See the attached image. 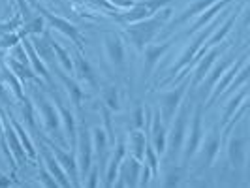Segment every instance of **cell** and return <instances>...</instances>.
<instances>
[{"label":"cell","mask_w":250,"mask_h":188,"mask_svg":"<svg viewBox=\"0 0 250 188\" xmlns=\"http://www.w3.org/2000/svg\"><path fill=\"white\" fill-rule=\"evenodd\" d=\"M171 10H164L160 15H154V17H147V19H141L139 23H136L134 26H130L126 30V34L130 36V40L136 43L138 49H143L147 43L152 42V38L158 34V30L164 26V23L169 19Z\"/></svg>","instance_id":"obj_1"},{"label":"cell","mask_w":250,"mask_h":188,"mask_svg":"<svg viewBox=\"0 0 250 188\" xmlns=\"http://www.w3.org/2000/svg\"><path fill=\"white\" fill-rule=\"evenodd\" d=\"M183 94H185V87H179L177 90L166 94L162 98V117L166 123H169L171 117L175 115V109L179 107V102L183 98Z\"/></svg>","instance_id":"obj_2"},{"label":"cell","mask_w":250,"mask_h":188,"mask_svg":"<svg viewBox=\"0 0 250 188\" xmlns=\"http://www.w3.org/2000/svg\"><path fill=\"white\" fill-rule=\"evenodd\" d=\"M40 12H42L43 15H45V17H47V19H49L51 25L57 26V28H59L61 32H64L66 36H70L75 42V43L81 47V36H79V30H77V28H75L72 23H68V21H64L62 17H57V15H53V13L45 12V10H40Z\"/></svg>","instance_id":"obj_3"},{"label":"cell","mask_w":250,"mask_h":188,"mask_svg":"<svg viewBox=\"0 0 250 188\" xmlns=\"http://www.w3.org/2000/svg\"><path fill=\"white\" fill-rule=\"evenodd\" d=\"M105 51L109 55V59L113 61V64H117L119 68H123L125 64V47H123V42L119 40L117 36H109L105 38Z\"/></svg>","instance_id":"obj_4"},{"label":"cell","mask_w":250,"mask_h":188,"mask_svg":"<svg viewBox=\"0 0 250 188\" xmlns=\"http://www.w3.org/2000/svg\"><path fill=\"white\" fill-rule=\"evenodd\" d=\"M214 25H216V23H214ZM214 25H213V26H209V28H207L205 32H201L200 36H198V38H196V40H194V43H192V47H188L187 53L183 55V59L179 61V64H177V66H173V70H171V74H175V72H179V70H181L183 66H187V64L190 63V61H192V57H194V55H196V51H198V49H200V47H201V43L205 42V38L209 36V34H211V32H213V30H214Z\"/></svg>","instance_id":"obj_5"},{"label":"cell","mask_w":250,"mask_h":188,"mask_svg":"<svg viewBox=\"0 0 250 188\" xmlns=\"http://www.w3.org/2000/svg\"><path fill=\"white\" fill-rule=\"evenodd\" d=\"M214 2H216V0H196L192 6H188L187 10L177 17L171 26H179V25H183V23H187L190 17H194V15H198V13L205 12V10H207L211 4H214Z\"/></svg>","instance_id":"obj_6"},{"label":"cell","mask_w":250,"mask_h":188,"mask_svg":"<svg viewBox=\"0 0 250 188\" xmlns=\"http://www.w3.org/2000/svg\"><path fill=\"white\" fill-rule=\"evenodd\" d=\"M185 128H187V109L177 117L175 128H173V139H171V152L177 154L181 149V143H183V136H185Z\"/></svg>","instance_id":"obj_7"},{"label":"cell","mask_w":250,"mask_h":188,"mask_svg":"<svg viewBox=\"0 0 250 188\" xmlns=\"http://www.w3.org/2000/svg\"><path fill=\"white\" fill-rule=\"evenodd\" d=\"M200 139H201V109L196 111V117H194V128H192V138L188 141V149H187V154H185V158H190L196 149H198V145H200Z\"/></svg>","instance_id":"obj_8"},{"label":"cell","mask_w":250,"mask_h":188,"mask_svg":"<svg viewBox=\"0 0 250 188\" xmlns=\"http://www.w3.org/2000/svg\"><path fill=\"white\" fill-rule=\"evenodd\" d=\"M30 43H34V49L40 57H43L45 61H55V51H53V45H51V38L49 36H34L32 38V42Z\"/></svg>","instance_id":"obj_9"},{"label":"cell","mask_w":250,"mask_h":188,"mask_svg":"<svg viewBox=\"0 0 250 188\" xmlns=\"http://www.w3.org/2000/svg\"><path fill=\"white\" fill-rule=\"evenodd\" d=\"M245 147H247V139L245 138H235L229 143V160L235 167H239L245 160Z\"/></svg>","instance_id":"obj_10"},{"label":"cell","mask_w":250,"mask_h":188,"mask_svg":"<svg viewBox=\"0 0 250 188\" xmlns=\"http://www.w3.org/2000/svg\"><path fill=\"white\" fill-rule=\"evenodd\" d=\"M171 43H162V45H152L147 49V61H145V74H150V70L154 68V64L158 63V59L162 57L166 51L169 49Z\"/></svg>","instance_id":"obj_11"},{"label":"cell","mask_w":250,"mask_h":188,"mask_svg":"<svg viewBox=\"0 0 250 188\" xmlns=\"http://www.w3.org/2000/svg\"><path fill=\"white\" fill-rule=\"evenodd\" d=\"M90 160H92V152H90V138H88V132L83 128L81 132V169L83 173H87L88 167H90Z\"/></svg>","instance_id":"obj_12"},{"label":"cell","mask_w":250,"mask_h":188,"mask_svg":"<svg viewBox=\"0 0 250 188\" xmlns=\"http://www.w3.org/2000/svg\"><path fill=\"white\" fill-rule=\"evenodd\" d=\"M229 2H231V0H220L218 4H214L213 8H209V10H207V12H205V13H203V15L200 17V21H198L196 25H194L192 28H190V32H196L198 28H201V26H203L205 23H207V21H209V19H211V17H214V13L220 12V10L224 8L226 4H229Z\"/></svg>","instance_id":"obj_13"},{"label":"cell","mask_w":250,"mask_h":188,"mask_svg":"<svg viewBox=\"0 0 250 188\" xmlns=\"http://www.w3.org/2000/svg\"><path fill=\"white\" fill-rule=\"evenodd\" d=\"M42 111L45 115V123H47V128L49 130H57L59 128V117H57V113H55V107L47 104V102H42Z\"/></svg>","instance_id":"obj_14"},{"label":"cell","mask_w":250,"mask_h":188,"mask_svg":"<svg viewBox=\"0 0 250 188\" xmlns=\"http://www.w3.org/2000/svg\"><path fill=\"white\" fill-rule=\"evenodd\" d=\"M154 145L158 152H164L166 149V134H164V126L160 125V115L154 117Z\"/></svg>","instance_id":"obj_15"},{"label":"cell","mask_w":250,"mask_h":188,"mask_svg":"<svg viewBox=\"0 0 250 188\" xmlns=\"http://www.w3.org/2000/svg\"><path fill=\"white\" fill-rule=\"evenodd\" d=\"M218 57V51L214 49V51H211L207 57H205V61L200 64V68H198V72H196V77H194V83H200L201 79L205 77V74H207V70H209V66L214 63V59Z\"/></svg>","instance_id":"obj_16"},{"label":"cell","mask_w":250,"mask_h":188,"mask_svg":"<svg viewBox=\"0 0 250 188\" xmlns=\"http://www.w3.org/2000/svg\"><path fill=\"white\" fill-rule=\"evenodd\" d=\"M130 143H132V149H134V154H136V158H143L145 156V138H143V134H139V132H132V136H130Z\"/></svg>","instance_id":"obj_17"},{"label":"cell","mask_w":250,"mask_h":188,"mask_svg":"<svg viewBox=\"0 0 250 188\" xmlns=\"http://www.w3.org/2000/svg\"><path fill=\"white\" fill-rule=\"evenodd\" d=\"M55 154L59 156V160H61L64 167H66V169H68V171L72 173V179L75 181V179H77V167H75L74 158H72V156H68V154H64L62 150H59L57 147H55Z\"/></svg>","instance_id":"obj_18"},{"label":"cell","mask_w":250,"mask_h":188,"mask_svg":"<svg viewBox=\"0 0 250 188\" xmlns=\"http://www.w3.org/2000/svg\"><path fill=\"white\" fill-rule=\"evenodd\" d=\"M77 68H79V72H81V75H83V77L87 79L88 83H92V85L96 83V77H94V72H92L90 64H88L87 61H85V59L81 57V55L77 57Z\"/></svg>","instance_id":"obj_19"},{"label":"cell","mask_w":250,"mask_h":188,"mask_svg":"<svg viewBox=\"0 0 250 188\" xmlns=\"http://www.w3.org/2000/svg\"><path fill=\"white\" fill-rule=\"evenodd\" d=\"M218 145H220V141H218V136L213 134L209 141H207V145H205V162L211 164L213 162V158L216 156V150H218Z\"/></svg>","instance_id":"obj_20"},{"label":"cell","mask_w":250,"mask_h":188,"mask_svg":"<svg viewBox=\"0 0 250 188\" xmlns=\"http://www.w3.org/2000/svg\"><path fill=\"white\" fill-rule=\"evenodd\" d=\"M125 169H126V183H125V185L134 187V185H136V179H138L139 162H138V160H130V162H126Z\"/></svg>","instance_id":"obj_21"},{"label":"cell","mask_w":250,"mask_h":188,"mask_svg":"<svg viewBox=\"0 0 250 188\" xmlns=\"http://www.w3.org/2000/svg\"><path fill=\"white\" fill-rule=\"evenodd\" d=\"M45 160H47V166H49V171H51V175H55L57 179H59V183L62 185V187H68V181H66V177H64L62 173V169L59 167V162H55L53 158H51L49 154L45 152Z\"/></svg>","instance_id":"obj_22"},{"label":"cell","mask_w":250,"mask_h":188,"mask_svg":"<svg viewBox=\"0 0 250 188\" xmlns=\"http://www.w3.org/2000/svg\"><path fill=\"white\" fill-rule=\"evenodd\" d=\"M123 154H125V147L121 145V147H119V152H117V158H115V160L111 162V166H109V171H107V181H105V185H107V187H111V185H113V179H115V171H117V166H119V162H121Z\"/></svg>","instance_id":"obj_23"},{"label":"cell","mask_w":250,"mask_h":188,"mask_svg":"<svg viewBox=\"0 0 250 188\" xmlns=\"http://www.w3.org/2000/svg\"><path fill=\"white\" fill-rule=\"evenodd\" d=\"M233 23H235V15H231V17L226 21V25L222 26V30H218V32H216V34L209 40V43H207V45H213V43H216V42H220V40H222V38L229 32V28H231V25H233Z\"/></svg>","instance_id":"obj_24"},{"label":"cell","mask_w":250,"mask_h":188,"mask_svg":"<svg viewBox=\"0 0 250 188\" xmlns=\"http://www.w3.org/2000/svg\"><path fill=\"white\" fill-rule=\"evenodd\" d=\"M245 96H247V92H245V90H243V92H241V94H239L237 98H233V100L229 102V105H228V109H226L224 111V119H222V123H228V121H229V119H231V113L235 111V109H237L239 107V102H243L245 100Z\"/></svg>","instance_id":"obj_25"},{"label":"cell","mask_w":250,"mask_h":188,"mask_svg":"<svg viewBox=\"0 0 250 188\" xmlns=\"http://www.w3.org/2000/svg\"><path fill=\"white\" fill-rule=\"evenodd\" d=\"M51 45H53V51L59 55V59H61V63L64 64V68H66V70H72V61H70V57L66 55V51H64L57 42H53V40H51Z\"/></svg>","instance_id":"obj_26"},{"label":"cell","mask_w":250,"mask_h":188,"mask_svg":"<svg viewBox=\"0 0 250 188\" xmlns=\"http://www.w3.org/2000/svg\"><path fill=\"white\" fill-rule=\"evenodd\" d=\"M8 139H10V143H12V149H13V152H15V156H17V160L23 162V160H25V152H23L21 145H19V141L15 139V134H13L10 128H8Z\"/></svg>","instance_id":"obj_27"},{"label":"cell","mask_w":250,"mask_h":188,"mask_svg":"<svg viewBox=\"0 0 250 188\" xmlns=\"http://www.w3.org/2000/svg\"><path fill=\"white\" fill-rule=\"evenodd\" d=\"M229 64H231V59H224L222 63H220L218 66H216V68H214V74L209 77V81H207V87H213L214 81H216V79L222 75V72H224V70L228 68V66H229Z\"/></svg>","instance_id":"obj_28"},{"label":"cell","mask_w":250,"mask_h":188,"mask_svg":"<svg viewBox=\"0 0 250 188\" xmlns=\"http://www.w3.org/2000/svg\"><path fill=\"white\" fill-rule=\"evenodd\" d=\"M62 81L66 83V87H68V90H70V94L74 96V104L75 105H79V104H81V98H83V92L79 90V87L75 85L74 81H70V79H66V77H62Z\"/></svg>","instance_id":"obj_29"},{"label":"cell","mask_w":250,"mask_h":188,"mask_svg":"<svg viewBox=\"0 0 250 188\" xmlns=\"http://www.w3.org/2000/svg\"><path fill=\"white\" fill-rule=\"evenodd\" d=\"M105 104L111 107V109H117L119 107V98H117V88H107L105 90Z\"/></svg>","instance_id":"obj_30"},{"label":"cell","mask_w":250,"mask_h":188,"mask_svg":"<svg viewBox=\"0 0 250 188\" xmlns=\"http://www.w3.org/2000/svg\"><path fill=\"white\" fill-rule=\"evenodd\" d=\"M62 115H64V121H66V128H68V134L74 138L75 136V125H74V117H72V113L68 111V109H64L62 107Z\"/></svg>","instance_id":"obj_31"},{"label":"cell","mask_w":250,"mask_h":188,"mask_svg":"<svg viewBox=\"0 0 250 188\" xmlns=\"http://www.w3.org/2000/svg\"><path fill=\"white\" fill-rule=\"evenodd\" d=\"M94 139H96V150L100 154H104V150H105V134L102 130H94Z\"/></svg>","instance_id":"obj_32"},{"label":"cell","mask_w":250,"mask_h":188,"mask_svg":"<svg viewBox=\"0 0 250 188\" xmlns=\"http://www.w3.org/2000/svg\"><path fill=\"white\" fill-rule=\"evenodd\" d=\"M10 64H12V66H13V70H15V72H17V74L21 75V77H26V79H28V77H32V72H30V70H28V68H25V66H23V64L15 63V61H13V59H10Z\"/></svg>","instance_id":"obj_33"},{"label":"cell","mask_w":250,"mask_h":188,"mask_svg":"<svg viewBox=\"0 0 250 188\" xmlns=\"http://www.w3.org/2000/svg\"><path fill=\"white\" fill-rule=\"evenodd\" d=\"M40 30H42V19H34L19 36H26V34H30V32H40Z\"/></svg>","instance_id":"obj_34"},{"label":"cell","mask_w":250,"mask_h":188,"mask_svg":"<svg viewBox=\"0 0 250 188\" xmlns=\"http://www.w3.org/2000/svg\"><path fill=\"white\" fill-rule=\"evenodd\" d=\"M235 72H237V68H231V72H229V74L226 75L224 79H222V81H220V83H218V87H216V94H218V92H222V90H224V87H226V85H228V83H229V81H231V77H233V75H235Z\"/></svg>","instance_id":"obj_35"},{"label":"cell","mask_w":250,"mask_h":188,"mask_svg":"<svg viewBox=\"0 0 250 188\" xmlns=\"http://www.w3.org/2000/svg\"><path fill=\"white\" fill-rule=\"evenodd\" d=\"M25 113H26V121H28V125H34V119H32V105H30V102L25 100Z\"/></svg>","instance_id":"obj_36"},{"label":"cell","mask_w":250,"mask_h":188,"mask_svg":"<svg viewBox=\"0 0 250 188\" xmlns=\"http://www.w3.org/2000/svg\"><path fill=\"white\" fill-rule=\"evenodd\" d=\"M49 4H53V6H57V8H61V10H64V12H68L70 10V6L66 4V0H47Z\"/></svg>","instance_id":"obj_37"},{"label":"cell","mask_w":250,"mask_h":188,"mask_svg":"<svg viewBox=\"0 0 250 188\" xmlns=\"http://www.w3.org/2000/svg\"><path fill=\"white\" fill-rule=\"evenodd\" d=\"M113 4H117V6H125V8H132L134 6V0H111Z\"/></svg>","instance_id":"obj_38"},{"label":"cell","mask_w":250,"mask_h":188,"mask_svg":"<svg viewBox=\"0 0 250 188\" xmlns=\"http://www.w3.org/2000/svg\"><path fill=\"white\" fill-rule=\"evenodd\" d=\"M19 38H21V36H8L6 40H4V42H2V45H4V47H8V45H13V43H15Z\"/></svg>","instance_id":"obj_39"},{"label":"cell","mask_w":250,"mask_h":188,"mask_svg":"<svg viewBox=\"0 0 250 188\" xmlns=\"http://www.w3.org/2000/svg\"><path fill=\"white\" fill-rule=\"evenodd\" d=\"M42 179H43V183H45L47 187H55V181H51V177L47 171H42Z\"/></svg>","instance_id":"obj_40"},{"label":"cell","mask_w":250,"mask_h":188,"mask_svg":"<svg viewBox=\"0 0 250 188\" xmlns=\"http://www.w3.org/2000/svg\"><path fill=\"white\" fill-rule=\"evenodd\" d=\"M147 154H149V160H150V167H152V171L156 169V158H154V152L150 149H147Z\"/></svg>","instance_id":"obj_41"},{"label":"cell","mask_w":250,"mask_h":188,"mask_svg":"<svg viewBox=\"0 0 250 188\" xmlns=\"http://www.w3.org/2000/svg\"><path fill=\"white\" fill-rule=\"evenodd\" d=\"M134 117H136V126H141V125H143V109H138Z\"/></svg>","instance_id":"obj_42"},{"label":"cell","mask_w":250,"mask_h":188,"mask_svg":"<svg viewBox=\"0 0 250 188\" xmlns=\"http://www.w3.org/2000/svg\"><path fill=\"white\" fill-rule=\"evenodd\" d=\"M167 179H169V181H166V187H173V185H177V179H179V177H177V173H175V175L171 173Z\"/></svg>","instance_id":"obj_43"},{"label":"cell","mask_w":250,"mask_h":188,"mask_svg":"<svg viewBox=\"0 0 250 188\" xmlns=\"http://www.w3.org/2000/svg\"><path fill=\"white\" fill-rule=\"evenodd\" d=\"M96 185V173H92V177H90V183H88V187H94Z\"/></svg>","instance_id":"obj_44"}]
</instances>
